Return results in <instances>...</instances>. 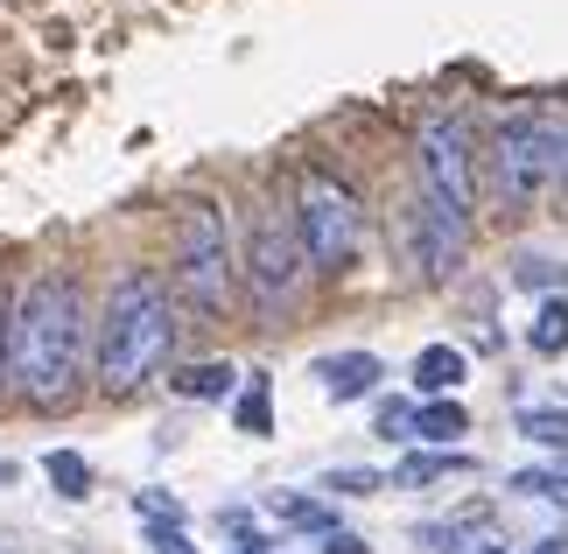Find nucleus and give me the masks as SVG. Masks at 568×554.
I'll return each mask as SVG.
<instances>
[{
    "label": "nucleus",
    "mask_w": 568,
    "mask_h": 554,
    "mask_svg": "<svg viewBox=\"0 0 568 554\" xmlns=\"http://www.w3.org/2000/svg\"><path fill=\"white\" fill-rule=\"evenodd\" d=\"M176 288L196 316L232 309V239H225V211L211 197H190L176 211Z\"/></svg>",
    "instance_id": "39448f33"
},
{
    "label": "nucleus",
    "mask_w": 568,
    "mask_h": 554,
    "mask_svg": "<svg viewBox=\"0 0 568 554\" xmlns=\"http://www.w3.org/2000/svg\"><path fill=\"white\" fill-rule=\"evenodd\" d=\"M267 513H274L281 526H295V534H337V513H331L323 498H302V492H274Z\"/></svg>",
    "instance_id": "ddd939ff"
},
{
    "label": "nucleus",
    "mask_w": 568,
    "mask_h": 554,
    "mask_svg": "<svg viewBox=\"0 0 568 554\" xmlns=\"http://www.w3.org/2000/svg\"><path fill=\"white\" fill-rule=\"evenodd\" d=\"M316 554H365V541L358 534H344V526H337V534H323V547Z\"/></svg>",
    "instance_id": "a878e982"
},
{
    "label": "nucleus",
    "mask_w": 568,
    "mask_h": 554,
    "mask_svg": "<svg viewBox=\"0 0 568 554\" xmlns=\"http://www.w3.org/2000/svg\"><path fill=\"white\" fill-rule=\"evenodd\" d=\"M464 372H470V359L456 344H428L422 359H414V393H428V401H449L456 386H464Z\"/></svg>",
    "instance_id": "9b49d317"
},
{
    "label": "nucleus",
    "mask_w": 568,
    "mask_h": 554,
    "mask_svg": "<svg viewBox=\"0 0 568 554\" xmlns=\"http://www.w3.org/2000/svg\"><path fill=\"white\" fill-rule=\"evenodd\" d=\"M527 554H568V534H548V541H534Z\"/></svg>",
    "instance_id": "bb28decb"
},
{
    "label": "nucleus",
    "mask_w": 568,
    "mask_h": 554,
    "mask_svg": "<svg viewBox=\"0 0 568 554\" xmlns=\"http://www.w3.org/2000/svg\"><path fill=\"white\" fill-rule=\"evenodd\" d=\"M414 162H422V190L470 225L477 218V169H470V134L464 127L449 113H428L422 134H414Z\"/></svg>",
    "instance_id": "0eeeda50"
},
{
    "label": "nucleus",
    "mask_w": 568,
    "mask_h": 554,
    "mask_svg": "<svg viewBox=\"0 0 568 554\" xmlns=\"http://www.w3.org/2000/svg\"><path fill=\"white\" fill-rule=\"evenodd\" d=\"M456 435H470L464 401H422V407H414V442H435V450H449Z\"/></svg>",
    "instance_id": "f8f14e48"
},
{
    "label": "nucleus",
    "mask_w": 568,
    "mask_h": 554,
    "mask_svg": "<svg viewBox=\"0 0 568 554\" xmlns=\"http://www.w3.org/2000/svg\"><path fill=\"white\" fill-rule=\"evenodd\" d=\"M42 477H50V492L57 498H92V463H84L78 450H50V456H42Z\"/></svg>",
    "instance_id": "2eb2a0df"
},
{
    "label": "nucleus",
    "mask_w": 568,
    "mask_h": 554,
    "mask_svg": "<svg viewBox=\"0 0 568 554\" xmlns=\"http://www.w3.org/2000/svg\"><path fill=\"white\" fill-rule=\"evenodd\" d=\"M0 359H8V330H0Z\"/></svg>",
    "instance_id": "c85d7f7f"
},
{
    "label": "nucleus",
    "mask_w": 568,
    "mask_h": 554,
    "mask_svg": "<svg viewBox=\"0 0 568 554\" xmlns=\"http://www.w3.org/2000/svg\"><path fill=\"white\" fill-rule=\"evenodd\" d=\"M568 175V134L555 120H506L491 134V183H498V204L506 211H527L548 197V183Z\"/></svg>",
    "instance_id": "20e7f679"
},
{
    "label": "nucleus",
    "mask_w": 568,
    "mask_h": 554,
    "mask_svg": "<svg viewBox=\"0 0 568 554\" xmlns=\"http://www.w3.org/2000/svg\"><path fill=\"white\" fill-rule=\"evenodd\" d=\"M295 239H302V253H310L316 274H344L358 260V239H365L358 190L337 183L331 169H302V183H295Z\"/></svg>",
    "instance_id": "7ed1b4c3"
},
{
    "label": "nucleus",
    "mask_w": 568,
    "mask_h": 554,
    "mask_svg": "<svg viewBox=\"0 0 568 554\" xmlns=\"http://www.w3.org/2000/svg\"><path fill=\"white\" fill-rule=\"evenodd\" d=\"M519 435L540 442V450H561L568 456V414L561 407H519Z\"/></svg>",
    "instance_id": "6ab92c4d"
},
{
    "label": "nucleus",
    "mask_w": 568,
    "mask_h": 554,
    "mask_svg": "<svg viewBox=\"0 0 568 554\" xmlns=\"http://www.w3.org/2000/svg\"><path fill=\"white\" fill-rule=\"evenodd\" d=\"M302 281H310V253H302V239H295V218L260 211L253 232H246V288H253V309H260V316H281V309L302 295Z\"/></svg>",
    "instance_id": "423d86ee"
},
{
    "label": "nucleus",
    "mask_w": 568,
    "mask_h": 554,
    "mask_svg": "<svg viewBox=\"0 0 568 554\" xmlns=\"http://www.w3.org/2000/svg\"><path fill=\"white\" fill-rule=\"evenodd\" d=\"M513 288H527V295H561L568 268H561V260H548V253H519L513 260Z\"/></svg>",
    "instance_id": "a211bd4d"
},
{
    "label": "nucleus",
    "mask_w": 568,
    "mask_h": 554,
    "mask_svg": "<svg viewBox=\"0 0 568 554\" xmlns=\"http://www.w3.org/2000/svg\"><path fill=\"white\" fill-rule=\"evenodd\" d=\"M316 380H323L331 401H365V393L386 380V365L373 351H331V359H316Z\"/></svg>",
    "instance_id": "1a4fd4ad"
},
{
    "label": "nucleus",
    "mask_w": 568,
    "mask_h": 554,
    "mask_svg": "<svg viewBox=\"0 0 568 554\" xmlns=\"http://www.w3.org/2000/svg\"><path fill=\"white\" fill-rule=\"evenodd\" d=\"M134 513H141L148 526H183V505L169 498V492H134Z\"/></svg>",
    "instance_id": "4be33fe9"
},
{
    "label": "nucleus",
    "mask_w": 568,
    "mask_h": 554,
    "mask_svg": "<svg viewBox=\"0 0 568 554\" xmlns=\"http://www.w3.org/2000/svg\"><path fill=\"white\" fill-rule=\"evenodd\" d=\"M477 554H506V547H477Z\"/></svg>",
    "instance_id": "c756f323"
},
{
    "label": "nucleus",
    "mask_w": 568,
    "mask_h": 554,
    "mask_svg": "<svg viewBox=\"0 0 568 554\" xmlns=\"http://www.w3.org/2000/svg\"><path fill=\"white\" fill-rule=\"evenodd\" d=\"M232 386H239V372L225 359H204V365H183L176 372V393H183V401H225Z\"/></svg>",
    "instance_id": "dca6fc26"
},
{
    "label": "nucleus",
    "mask_w": 568,
    "mask_h": 554,
    "mask_svg": "<svg viewBox=\"0 0 568 554\" xmlns=\"http://www.w3.org/2000/svg\"><path fill=\"white\" fill-rule=\"evenodd\" d=\"M84 372V288L71 274H36L8 323V380L29 407H71Z\"/></svg>",
    "instance_id": "f257e3e1"
},
{
    "label": "nucleus",
    "mask_w": 568,
    "mask_h": 554,
    "mask_svg": "<svg viewBox=\"0 0 568 554\" xmlns=\"http://www.w3.org/2000/svg\"><path fill=\"white\" fill-rule=\"evenodd\" d=\"M14 477H21V471H14V463H8V456H0V492H8V484H14Z\"/></svg>",
    "instance_id": "cd10ccee"
},
{
    "label": "nucleus",
    "mask_w": 568,
    "mask_h": 554,
    "mask_svg": "<svg viewBox=\"0 0 568 554\" xmlns=\"http://www.w3.org/2000/svg\"><path fill=\"white\" fill-rule=\"evenodd\" d=\"M379 471H358V463H344V471H323V492H337V498H373L379 492Z\"/></svg>",
    "instance_id": "412c9836"
},
{
    "label": "nucleus",
    "mask_w": 568,
    "mask_h": 554,
    "mask_svg": "<svg viewBox=\"0 0 568 554\" xmlns=\"http://www.w3.org/2000/svg\"><path fill=\"white\" fill-rule=\"evenodd\" d=\"M470 471H477V456H464V450H414V456L393 463V484H400V492H422V484L470 477Z\"/></svg>",
    "instance_id": "9d476101"
},
{
    "label": "nucleus",
    "mask_w": 568,
    "mask_h": 554,
    "mask_svg": "<svg viewBox=\"0 0 568 554\" xmlns=\"http://www.w3.org/2000/svg\"><path fill=\"white\" fill-rule=\"evenodd\" d=\"M414 547H428V554H464V526H414Z\"/></svg>",
    "instance_id": "b1692460"
},
{
    "label": "nucleus",
    "mask_w": 568,
    "mask_h": 554,
    "mask_svg": "<svg viewBox=\"0 0 568 554\" xmlns=\"http://www.w3.org/2000/svg\"><path fill=\"white\" fill-rule=\"evenodd\" d=\"M527 344H534V359H561V351H568V302L561 295H548V302L534 309Z\"/></svg>",
    "instance_id": "4468645a"
},
{
    "label": "nucleus",
    "mask_w": 568,
    "mask_h": 554,
    "mask_svg": "<svg viewBox=\"0 0 568 554\" xmlns=\"http://www.w3.org/2000/svg\"><path fill=\"white\" fill-rule=\"evenodd\" d=\"M400 239H407V260H414L422 281H449L464 268V253H470V225L456 211H443L428 190H422V204L400 218Z\"/></svg>",
    "instance_id": "6e6552de"
},
{
    "label": "nucleus",
    "mask_w": 568,
    "mask_h": 554,
    "mask_svg": "<svg viewBox=\"0 0 568 554\" xmlns=\"http://www.w3.org/2000/svg\"><path fill=\"white\" fill-rule=\"evenodd\" d=\"M232 421H239V435H274V386H267V372H253V386L239 393Z\"/></svg>",
    "instance_id": "f3484780"
},
{
    "label": "nucleus",
    "mask_w": 568,
    "mask_h": 554,
    "mask_svg": "<svg viewBox=\"0 0 568 554\" xmlns=\"http://www.w3.org/2000/svg\"><path fill=\"white\" fill-rule=\"evenodd\" d=\"M513 492H527L540 505H568V471H513Z\"/></svg>",
    "instance_id": "aec40b11"
},
{
    "label": "nucleus",
    "mask_w": 568,
    "mask_h": 554,
    "mask_svg": "<svg viewBox=\"0 0 568 554\" xmlns=\"http://www.w3.org/2000/svg\"><path fill=\"white\" fill-rule=\"evenodd\" d=\"M148 554H196L183 526H148Z\"/></svg>",
    "instance_id": "393cba45"
},
{
    "label": "nucleus",
    "mask_w": 568,
    "mask_h": 554,
    "mask_svg": "<svg viewBox=\"0 0 568 554\" xmlns=\"http://www.w3.org/2000/svg\"><path fill=\"white\" fill-rule=\"evenodd\" d=\"M379 435L386 442H414V407L407 401H379Z\"/></svg>",
    "instance_id": "5701e85b"
},
{
    "label": "nucleus",
    "mask_w": 568,
    "mask_h": 554,
    "mask_svg": "<svg viewBox=\"0 0 568 554\" xmlns=\"http://www.w3.org/2000/svg\"><path fill=\"white\" fill-rule=\"evenodd\" d=\"M169 351H176V295L155 268H126L99 316V359H92L99 393L148 386L169 365Z\"/></svg>",
    "instance_id": "f03ea898"
}]
</instances>
